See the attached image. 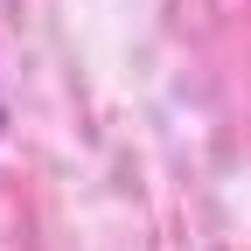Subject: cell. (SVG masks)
<instances>
[{
	"instance_id": "6da1fadb",
	"label": "cell",
	"mask_w": 251,
	"mask_h": 251,
	"mask_svg": "<svg viewBox=\"0 0 251 251\" xmlns=\"http://www.w3.org/2000/svg\"><path fill=\"white\" fill-rule=\"evenodd\" d=\"M0 133H7V105H0Z\"/></svg>"
}]
</instances>
